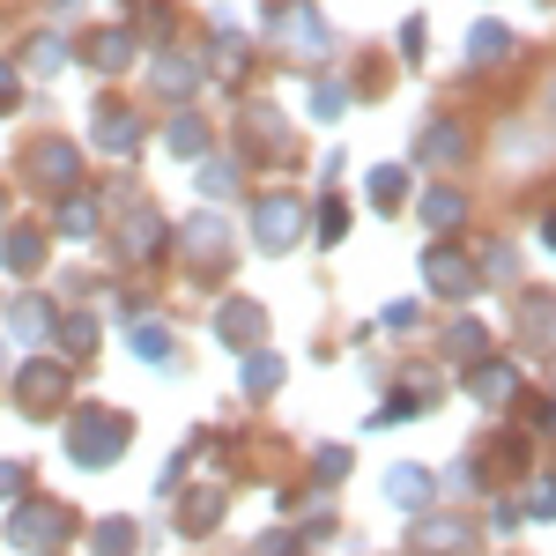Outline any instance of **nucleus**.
I'll list each match as a JSON object with an SVG mask.
<instances>
[{
    "label": "nucleus",
    "instance_id": "obj_41",
    "mask_svg": "<svg viewBox=\"0 0 556 556\" xmlns=\"http://www.w3.org/2000/svg\"><path fill=\"white\" fill-rule=\"evenodd\" d=\"M260 556H298V542H290V534H267V542H260Z\"/></svg>",
    "mask_w": 556,
    "mask_h": 556
},
{
    "label": "nucleus",
    "instance_id": "obj_11",
    "mask_svg": "<svg viewBox=\"0 0 556 556\" xmlns=\"http://www.w3.org/2000/svg\"><path fill=\"white\" fill-rule=\"evenodd\" d=\"M119 238H127V253H134V260H156V253H164V215L149 208V201H134V208H127V230H119Z\"/></svg>",
    "mask_w": 556,
    "mask_h": 556
},
{
    "label": "nucleus",
    "instance_id": "obj_37",
    "mask_svg": "<svg viewBox=\"0 0 556 556\" xmlns=\"http://www.w3.org/2000/svg\"><path fill=\"white\" fill-rule=\"evenodd\" d=\"M312 468H319V482H342V475H349V453H342V445H327Z\"/></svg>",
    "mask_w": 556,
    "mask_h": 556
},
{
    "label": "nucleus",
    "instance_id": "obj_4",
    "mask_svg": "<svg viewBox=\"0 0 556 556\" xmlns=\"http://www.w3.org/2000/svg\"><path fill=\"white\" fill-rule=\"evenodd\" d=\"M424 282L438 290V298H475V290H482V267H475L460 245H430L424 253Z\"/></svg>",
    "mask_w": 556,
    "mask_h": 556
},
{
    "label": "nucleus",
    "instance_id": "obj_14",
    "mask_svg": "<svg viewBox=\"0 0 556 556\" xmlns=\"http://www.w3.org/2000/svg\"><path fill=\"white\" fill-rule=\"evenodd\" d=\"M30 172H38L45 186H67V178L83 172V156H75V141H45L38 156H30Z\"/></svg>",
    "mask_w": 556,
    "mask_h": 556
},
{
    "label": "nucleus",
    "instance_id": "obj_23",
    "mask_svg": "<svg viewBox=\"0 0 556 556\" xmlns=\"http://www.w3.org/2000/svg\"><path fill=\"white\" fill-rule=\"evenodd\" d=\"M193 83H201V60H186V52H164V60H156V89H164V97H186Z\"/></svg>",
    "mask_w": 556,
    "mask_h": 556
},
{
    "label": "nucleus",
    "instance_id": "obj_43",
    "mask_svg": "<svg viewBox=\"0 0 556 556\" xmlns=\"http://www.w3.org/2000/svg\"><path fill=\"white\" fill-rule=\"evenodd\" d=\"M542 245H549V253H556V215H542Z\"/></svg>",
    "mask_w": 556,
    "mask_h": 556
},
{
    "label": "nucleus",
    "instance_id": "obj_32",
    "mask_svg": "<svg viewBox=\"0 0 556 556\" xmlns=\"http://www.w3.org/2000/svg\"><path fill=\"white\" fill-rule=\"evenodd\" d=\"M127 342H134V356H149V364L172 356V334H164V327H134V319H127Z\"/></svg>",
    "mask_w": 556,
    "mask_h": 556
},
{
    "label": "nucleus",
    "instance_id": "obj_28",
    "mask_svg": "<svg viewBox=\"0 0 556 556\" xmlns=\"http://www.w3.org/2000/svg\"><path fill=\"white\" fill-rule=\"evenodd\" d=\"M490 349V327L482 319H460V327H445V356H482Z\"/></svg>",
    "mask_w": 556,
    "mask_h": 556
},
{
    "label": "nucleus",
    "instance_id": "obj_25",
    "mask_svg": "<svg viewBox=\"0 0 556 556\" xmlns=\"http://www.w3.org/2000/svg\"><path fill=\"white\" fill-rule=\"evenodd\" d=\"M15 334H23V342H45V334H52V304L23 298V304H15Z\"/></svg>",
    "mask_w": 556,
    "mask_h": 556
},
{
    "label": "nucleus",
    "instance_id": "obj_17",
    "mask_svg": "<svg viewBox=\"0 0 556 556\" xmlns=\"http://www.w3.org/2000/svg\"><path fill=\"white\" fill-rule=\"evenodd\" d=\"M215 519H223V497H215V490H193V497H178V534H208Z\"/></svg>",
    "mask_w": 556,
    "mask_h": 556
},
{
    "label": "nucleus",
    "instance_id": "obj_13",
    "mask_svg": "<svg viewBox=\"0 0 556 556\" xmlns=\"http://www.w3.org/2000/svg\"><path fill=\"white\" fill-rule=\"evenodd\" d=\"M0 260H8V275H38V267H45V238L23 223V230L0 238Z\"/></svg>",
    "mask_w": 556,
    "mask_h": 556
},
{
    "label": "nucleus",
    "instance_id": "obj_26",
    "mask_svg": "<svg viewBox=\"0 0 556 556\" xmlns=\"http://www.w3.org/2000/svg\"><path fill=\"white\" fill-rule=\"evenodd\" d=\"M401 193H408V172L401 164H379L371 172V208H401Z\"/></svg>",
    "mask_w": 556,
    "mask_h": 556
},
{
    "label": "nucleus",
    "instance_id": "obj_21",
    "mask_svg": "<svg viewBox=\"0 0 556 556\" xmlns=\"http://www.w3.org/2000/svg\"><path fill=\"white\" fill-rule=\"evenodd\" d=\"M52 230H60V238H97V201L67 193V201H60V215H52Z\"/></svg>",
    "mask_w": 556,
    "mask_h": 556
},
{
    "label": "nucleus",
    "instance_id": "obj_36",
    "mask_svg": "<svg viewBox=\"0 0 556 556\" xmlns=\"http://www.w3.org/2000/svg\"><path fill=\"white\" fill-rule=\"evenodd\" d=\"M349 230V208L342 201H327V208H319V238H327V245H334V238H342Z\"/></svg>",
    "mask_w": 556,
    "mask_h": 556
},
{
    "label": "nucleus",
    "instance_id": "obj_24",
    "mask_svg": "<svg viewBox=\"0 0 556 556\" xmlns=\"http://www.w3.org/2000/svg\"><path fill=\"white\" fill-rule=\"evenodd\" d=\"M89 60H97V67H127L134 60V30H97V38H89Z\"/></svg>",
    "mask_w": 556,
    "mask_h": 556
},
{
    "label": "nucleus",
    "instance_id": "obj_39",
    "mask_svg": "<svg viewBox=\"0 0 556 556\" xmlns=\"http://www.w3.org/2000/svg\"><path fill=\"white\" fill-rule=\"evenodd\" d=\"M527 513H534V519H556V482H534V497H527Z\"/></svg>",
    "mask_w": 556,
    "mask_h": 556
},
{
    "label": "nucleus",
    "instance_id": "obj_20",
    "mask_svg": "<svg viewBox=\"0 0 556 556\" xmlns=\"http://www.w3.org/2000/svg\"><path fill=\"white\" fill-rule=\"evenodd\" d=\"M460 215H468V201H460L453 186H430L424 193V223L430 230H460Z\"/></svg>",
    "mask_w": 556,
    "mask_h": 556
},
{
    "label": "nucleus",
    "instance_id": "obj_34",
    "mask_svg": "<svg viewBox=\"0 0 556 556\" xmlns=\"http://www.w3.org/2000/svg\"><path fill=\"white\" fill-rule=\"evenodd\" d=\"M60 60H67V45H60V38H38V45H30V67H38V75H52Z\"/></svg>",
    "mask_w": 556,
    "mask_h": 556
},
{
    "label": "nucleus",
    "instance_id": "obj_10",
    "mask_svg": "<svg viewBox=\"0 0 556 556\" xmlns=\"http://www.w3.org/2000/svg\"><path fill=\"white\" fill-rule=\"evenodd\" d=\"M475 549H482V534H475L468 519H453V513L424 519V556H475Z\"/></svg>",
    "mask_w": 556,
    "mask_h": 556
},
{
    "label": "nucleus",
    "instance_id": "obj_42",
    "mask_svg": "<svg viewBox=\"0 0 556 556\" xmlns=\"http://www.w3.org/2000/svg\"><path fill=\"white\" fill-rule=\"evenodd\" d=\"M15 104V67H0V112Z\"/></svg>",
    "mask_w": 556,
    "mask_h": 556
},
{
    "label": "nucleus",
    "instance_id": "obj_35",
    "mask_svg": "<svg viewBox=\"0 0 556 556\" xmlns=\"http://www.w3.org/2000/svg\"><path fill=\"white\" fill-rule=\"evenodd\" d=\"M342 104H349V97H342V89H334V83H319V89H312V119H334Z\"/></svg>",
    "mask_w": 556,
    "mask_h": 556
},
{
    "label": "nucleus",
    "instance_id": "obj_19",
    "mask_svg": "<svg viewBox=\"0 0 556 556\" xmlns=\"http://www.w3.org/2000/svg\"><path fill=\"white\" fill-rule=\"evenodd\" d=\"M164 141H172V156H186V164H201V156H208V127H201L193 112H178Z\"/></svg>",
    "mask_w": 556,
    "mask_h": 556
},
{
    "label": "nucleus",
    "instance_id": "obj_3",
    "mask_svg": "<svg viewBox=\"0 0 556 556\" xmlns=\"http://www.w3.org/2000/svg\"><path fill=\"white\" fill-rule=\"evenodd\" d=\"M304 230H312V208H304L298 193H260L253 201V245L260 253H290Z\"/></svg>",
    "mask_w": 556,
    "mask_h": 556
},
{
    "label": "nucleus",
    "instance_id": "obj_7",
    "mask_svg": "<svg viewBox=\"0 0 556 556\" xmlns=\"http://www.w3.org/2000/svg\"><path fill=\"white\" fill-rule=\"evenodd\" d=\"M89 134H97V149H104V156H134V149H141V119H134V104H119V97H104V104H97Z\"/></svg>",
    "mask_w": 556,
    "mask_h": 556
},
{
    "label": "nucleus",
    "instance_id": "obj_40",
    "mask_svg": "<svg viewBox=\"0 0 556 556\" xmlns=\"http://www.w3.org/2000/svg\"><path fill=\"white\" fill-rule=\"evenodd\" d=\"M0 497H23V460H0Z\"/></svg>",
    "mask_w": 556,
    "mask_h": 556
},
{
    "label": "nucleus",
    "instance_id": "obj_5",
    "mask_svg": "<svg viewBox=\"0 0 556 556\" xmlns=\"http://www.w3.org/2000/svg\"><path fill=\"white\" fill-rule=\"evenodd\" d=\"M186 260H193L201 275H223V267H230V223L215 208L186 215Z\"/></svg>",
    "mask_w": 556,
    "mask_h": 556
},
{
    "label": "nucleus",
    "instance_id": "obj_15",
    "mask_svg": "<svg viewBox=\"0 0 556 556\" xmlns=\"http://www.w3.org/2000/svg\"><path fill=\"white\" fill-rule=\"evenodd\" d=\"M282 45H290V52H327V45H334V30H327L312 8H298V15L282 23Z\"/></svg>",
    "mask_w": 556,
    "mask_h": 556
},
{
    "label": "nucleus",
    "instance_id": "obj_2",
    "mask_svg": "<svg viewBox=\"0 0 556 556\" xmlns=\"http://www.w3.org/2000/svg\"><path fill=\"white\" fill-rule=\"evenodd\" d=\"M67 534H75V513L67 505H52V497H15V513H8V542L23 556H60L67 549Z\"/></svg>",
    "mask_w": 556,
    "mask_h": 556
},
{
    "label": "nucleus",
    "instance_id": "obj_27",
    "mask_svg": "<svg viewBox=\"0 0 556 556\" xmlns=\"http://www.w3.org/2000/svg\"><path fill=\"white\" fill-rule=\"evenodd\" d=\"M60 349H67V356H89V349H97V319H89V312H67V319H60Z\"/></svg>",
    "mask_w": 556,
    "mask_h": 556
},
{
    "label": "nucleus",
    "instance_id": "obj_29",
    "mask_svg": "<svg viewBox=\"0 0 556 556\" xmlns=\"http://www.w3.org/2000/svg\"><path fill=\"white\" fill-rule=\"evenodd\" d=\"M275 386H282V356H267V349L245 356V393H275Z\"/></svg>",
    "mask_w": 556,
    "mask_h": 556
},
{
    "label": "nucleus",
    "instance_id": "obj_12",
    "mask_svg": "<svg viewBox=\"0 0 556 556\" xmlns=\"http://www.w3.org/2000/svg\"><path fill=\"white\" fill-rule=\"evenodd\" d=\"M386 497H393L401 513H424L430 497H438V475H430V468H393V475H386Z\"/></svg>",
    "mask_w": 556,
    "mask_h": 556
},
{
    "label": "nucleus",
    "instance_id": "obj_38",
    "mask_svg": "<svg viewBox=\"0 0 556 556\" xmlns=\"http://www.w3.org/2000/svg\"><path fill=\"white\" fill-rule=\"evenodd\" d=\"M408 327H424V312L416 304H386V334H408Z\"/></svg>",
    "mask_w": 556,
    "mask_h": 556
},
{
    "label": "nucleus",
    "instance_id": "obj_31",
    "mask_svg": "<svg viewBox=\"0 0 556 556\" xmlns=\"http://www.w3.org/2000/svg\"><path fill=\"white\" fill-rule=\"evenodd\" d=\"M468 52L475 60H505V52H513V30H505V23H482V30L468 38Z\"/></svg>",
    "mask_w": 556,
    "mask_h": 556
},
{
    "label": "nucleus",
    "instance_id": "obj_9",
    "mask_svg": "<svg viewBox=\"0 0 556 556\" xmlns=\"http://www.w3.org/2000/svg\"><path fill=\"white\" fill-rule=\"evenodd\" d=\"M468 393L482 401V408H513L519 401V371L505 364V356H482V364L468 371Z\"/></svg>",
    "mask_w": 556,
    "mask_h": 556
},
{
    "label": "nucleus",
    "instance_id": "obj_6",
    "mask_svg": "<svg viewBox=\"0 0 556 556\" xmlns=\"http://www.w3.org/2000/svg\"><path fill=\"white\" fill-rule=\"evenodd\" d=\"M15 401H23L30 416H52V408L67 401V364H52V356L23 364V371H15Z\"/></svg>",
    "mask_w": 556,
    "mask_h": 556
},
{
    "label": "nucleus",
    "instance_id": "obj_1",
    "mask_svg": "<svg viewBox=\"0 0 556 556\" xmlns=\"http://www.w3.org/2000/svg\"><path fill=\"white\" fill-rule=\"evenodd\" d=\"M134 424L119 416V408H104V401H83L75 416H67V460L75 468H112L119 453H127Z\"/></svg>",
    "mask_w": 556,
    "mask_h": 556
},
{
    "label": "nucleus",
    "instance_id": "obj_8",
    "mask_svg": "<svg viewBox=\"0 0 556 556\" xmlns=\"http://www.w3.org/2000/svg\"><path fill=\"white\" fill-rule=\"evenodd\" d=\"M215 334H223L230 349H245V356H253V349L267 342V312H260L253 298H230V304H223V319H215Z\"/></svg>",
    "mask_w": 556,
    "mask_h": 556
},
{
    "label": "nucleus",
    "instance_id": "obj_30",
    "mask_svg": "<svg viewBox=\"0 0 556 556\" xmlns=\"http://www.w3.org/2000/svg\"><path fill=\"white\" fill-rule=\"evenodd\" d=\"M527 334H534V342H556V298L527 290Z\"/></svg>",
    "mask_w": 556,
    "mask_h": 556
},
{
    "label": "nucleus",
    "instance_id": "obj_22",
    "mask_svg": "<svg viewBox=\"0 0 556 556\" xmlns=\"http://www.w3.org/2000/svg\"><path fill=\"white\" fill-rule=\"evenodd\" d=\"M134 542H141L134 519H97V527H89V549L97 556H134Z\"/></svg>",
    "mask_w": 556,
    "mask_h": 556
},
{
    "label": "nucleus",
    "instance_id": "obj_33",
    "mask_svg": "<svg viewBox=\"0 0 556 556\" xmlns=\"http://www.w3.org/2000/svg\"><path fill=\"white\" fill-rule=\"evenodd\" d=\"M482 275H497V282H513V275H519V253H513V245H490V260H482Z\"/></svg>",
    "mask_w": 556,
    "mask_h": 556
},
{
    "label": "nucleus",
    "instance_id": "obj_18",
    "mask_svg": "<svg viewBox=\"0 0 556 556\" xmlns=\"http://www.w3.org/2000/svg\"><path fill=\"white\" fill-rule=\"evenodd\" d=\"M260 134V149H267V156H282V112H275V104H245V141H253Z\"/></svg>",
    "mask_w": 556,
    "mask_h": 556
},
{
    "label": "nucleus",
    "instance_id": "obj_16",
    "mask_svg": "<svg viewBox=\"0 0 556 556\" xmlns=\"http://www.w3.org/2000/svg\"><path fill=\"white\" fill-rule=\"evenodd\" d=\"M460 149H468V134L453 127V119H438V127H424V141H416V156H424V164H453Z\"/></svg>",
    "mask_w": 556,
    "mask_h": 556
}]
</instances>
